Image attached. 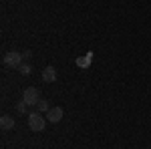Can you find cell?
I'll return each instance as SVG.
<instances>
[{"mask_svg": "<svg viewBox=\"0 0 151 149\" xmlns=\"http://www.w3.org/2000/svg\"><path fill=\"white\" fill-rule=\"evenodd\" d=\"M63 115H65V111H63L60 107H50L48 113H47V121L48 123H60Z\"/></svg>", "mask_w": 151, "mask_h": 149, "instance_id": "4", "label": "cell"}, {"mask_svg": "<svg viewBox=\"0 0 151 149\" xmlns=\"http://www.w3.org/2000/svg\"><path fill=\"white\" fill-rule=\"evenodd\" d=\"M45 125H47V123H45V117L38 113V111L28 115V129H30V131H36V133H38V131H45Z\"/></svg>", "mask_w": 151, "mask_h": 149, "instance_id": "2", "label": "cell"}, {"mask_svg": "<svg viewBox=\"0 0 151 149\" xmlns=\"http://www.w3.org/2000/svg\"><path fill=\"white\" fill-rule=\"evenodd\" d=\"M48 109H50V107H48L47 99H40V101L36 103V111H38V113H48Z\"/></svg>", "mask_w": 151, "mask_h": 149, "instance_id": "8", "label": "cell"}, {"mask_svg": "<svg viewBox=\"0 0 151 149\" xmlns=\"http://www.w3.org/2000/svg\"><path fill=\"white\" fill-rule=\"evenodd\" d=\"M42 81L45 83H55L57 81V69L55 67H45V71H42Z\"/></svg>", "mask_w": 151, "mask_h": 149, "instance_id": "6", "label": "cell"}, {"mask_svg": "<svg viewBox=\"0 0 151 149\" xmlns=\"http://www.w3.org/2000/svg\"><path fill=\"white\" fill-rule=\"evenodd\" d=\"M14 125H16V123H14V119H12L10 115H2V117H0V127H2L4 131L14 129Z\"/></svg>", "mask_w": 151, "mask_h": 149, "instance_id": "7", "label": "cell"}, {"mask_svg": "<svg viewBox=\"0 0 151 149\" xmlns=\"http://www.w3.org/2000/svg\"><path fill=\"white\" fill-rule=\"evenodd\" d=\"M2 60H4V65H6V67L18 69V67L24 63V57H22V53H18V50H10V53H6V55H4Z\"/></svg>", "mask_w": 151, "mask_h": 149, "instance_id": "1", "label": "cell"}, {"mask_svg": "<svg viewBox=\"0 0 151 149\" xmlns=\"http://www.w3.org/2000/svg\"><path fill=\"white\" fill-rule=\"evenodd\" d=\"M18 73H20V75H26V77H28V75L32 73V67H30L28 63H22V65L18 67Z\"/></svg>", "mask_w": 151, "mask_h": 149, "instance_id": "9", "label": "cell"}, {"mask_svg": "<svg viewBox=\"0 0 151 149\" xmlns=\"http://www.w3.org/2000/svg\"><path fill=\"white\" fill-rule=\"evenodd\" d=\"M22 101L28 105V107L36 105L38 101H40V97H38V89H35V87H28V89H24V91H22Z\"/></svg>", "mask_w": 151, "mask_h": 149, "instance_id": "3", "label": "cell"}, {"mask_svg": "<svg viewBox=\"0 0 151 149\" xmlns=\"http://www.w3.org/2000/svg\"><path fill=\"white\" fill-rule=\"evenodd\" d=\"M75 63H77L79 69H89L91 63H93V50H89L85 57H77V58H75Z\"/></svg>", "mask_w": 151, "mask_h": 149, "instance_id": "5", "label": "cell"}, {"mask_svg": "<svg viewBox=\"0 0 151 149\" xmlns=\"http://www.w3.org/2000/svg\"><path fill=\"white\" fill-rule=\"evenodd\" d=\"M16 111H18V113H20V115H24V113H26V111H28V105L24 103V101H20V103L16 105Z\"/></svg>", "mask_w": 151, "mask_h": 149, "instance_id": "10", "label": "cell"}]
</instances>
